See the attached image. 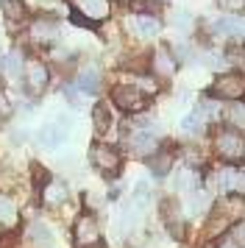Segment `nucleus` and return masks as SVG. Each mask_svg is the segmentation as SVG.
I'll return each instance as SVG.
<instances>
[{
  "label": "nucleus",
  "instance_id": "obj_24",
  "mask_svg": "<svg viewBox=\"0 0 245 248\" xmlns=\"http://www.w3.org/2000/svg\"><path fill=\"white\" fill-rule=\"evenodd\" d=\"M14 215H17L14 203H11L9 198H0V223H11V220H14Z\"/></svg>",
  "mask_w": 245,
  "mask_h": 248
},
{
  "label": "nucleus",
  "instance_id": "obj_13",
  "mask_svg": "<svg viewBox=\"0 0 245 248\" xmlns=\"http://www.w3.org/2000/svg\"><path fill=\"white\" fill-rule=\"evenodd\" d=\"M220 117L226 120L229 128H237V131H245V103L243 101H231L223 106Z\"/></svg>",
  "mask_w": 245,
  "mask_h": 248
},
{
  "label": "nucleus",
  "instance_id": "obj_12",
  "mask_svg": "<svg viewBox=\"0 0 245 248\" xmlns=\"http://www.w3.org/2000/svg\"><path fill=\"white\" fill-rule=\"evenodd\" d=\"M131 28L137 36H142V39H151V36H159L162 31V20L156 17V14H134L131 17Z\"/></svg>",
  "mask_w": 245,
  "mask_h": 248
},
{
  "label": "nucleus",
  "instance_id": "obj_27",
  "mask_svg": "<svg viewBox=\"0 0 245 248\" xmlns=\"http://www.w3.org/2000/svg\"><path fill=\"white\" fill-rule=\"evenodd\" d=\"M226 12H245V0H217Z\"/></svg>",
  "mask_w": 245,
  "mask_h": 248
},
{
  "label": "nucleus",
  "instance_id": "obj_6",
  "mask_svg": "<svg viewBox=\"0 0 245 248\" xmlns=\"http://www.w3.org/2000/svg\"><path fill=\"white\" fill-rule=\"evenodd\" d=\"M73 237H76L78 248H98L100 246V229L98 220L92 215H81L73 226Z\"/></svg>",
  "mask_w": 245,
  "mask_h": 248
},
{
  "label": "nucleus",
  "instance_id": "obj_15",
  "mask_svg": "<svg viewBox=\"0 0 245 248\" xmlns=\"http://www.w3.org/2000/svg\"><path fill=\"white\" fill-rule=\"evenodd\" d=\"M31 31L36 39H42V42H56V36H59V23H56L53 17H39V20H33Z\"/></svg>",
  "mask_w": 245,
  "mask_h": 248
},
{
  "label": "nucleus",
  "instance_id": "obj_10",
  "mask_svg": "<svg viewBox=\"0 0 245 248\" xmlns=\"http://www.w3.org/2000/svg\"><path fill=\"white\" fill-rule=\"evenodd\" d=\"M100 84H103V76L95 64H87V67L78 70V78H76V87L81 95H98L100 92Z\"/></svg>",
  "mask_w": 245,
  "mask_h": 248
},
{
  "label": "nucleus",
  "instance_id": "obj_28",
  "mask_svg": "<svg viewBox=\"0 0 245 248\" xmlns=\"http://www.w3.org/2000/svg\"><path fill=\"white\" fill-rule=\"evenodd\" d=\"M187 159L192 162V165H203V156H200L198 148H187Z\"/></svg>",
  "mask_w": 245,
  "mask_h": 248
},
{
  "label": "nucleus",
  "instance_id": "obj_14",
  "mask_svg": "<svg viewBox=\"0 0 245 248\" xmlns=\"http://www.w3.org/2000/svg\"><path fill=\"white\" fill-rule=\"evenodd\" d=\"M148 168H151V173H153L156 179L170 176V170H173V154L170 151H156L153 156H148Z\"/></svg>",
  "mask_w": 245,
  "mask_h": 248
},
{
  "label": "nucleus",
  "instance_id": "obj_1",
  "mask_svg": "<svg viewBox=\"0 0 245 248\" xmlns=\"http://www.w3.org/2000/svg\"><path fill=\"white\" fill-rule=\"evenodd\" d=\"M245 217V195L240 192H229L226 198L214 203L212 209V223H209V234H223L229 232L237 220Z\"/></svg>",
  "mask_w": 245,
  "mask_h": 248
},
{
  "label": "nucleus",
  "instance_id": "obj_23",
  "mask_svg": "<svg viewBox=\"0 0 245 248\" xmlns=\"http://www.w3.org/2000/svg\"><path fill=\"white\" fill-rule=\"evenodd\" d=\"M229 237H231V243L237 248H245V217L243 220H237V223L229 229Z\"/></svg>",
  "mask_w": 245,
  "mask_h": 248
},
{
  "label": "nucleus",
  "instance_id": "obj_25",
  "mask_svg": "<svg viewBox=\"0 0 245 248\" xmlns=\"http://www.w3.org/2000/svg\"><path fill=\"white\" fill-rule=\"evenodd\" d=\"M226 59H229L231 64H237V67H240V73H243V70H245V45L231 47V50L226 53Z\"/></svg>",
  "mask_w": 245,
  "mask_h": 248
},
{
  "label": "nucleus",
  "instance_id": "obj_2",
  "mask_svg": "<svg viewBox=\"0 0 245 248\" xmlns=\"http://www.w3.org/2000/svg\"><path fill=\"white\" fill-rule=\"evenodd\" d=\"M212 145H214V154L226 165H240V162H245V134L237 131V128H229V125L217 128L214 137H212Z\"/></svg>",
  "mask_w": 245,
  "mask_h": 248
},
{
  "label": "nucleus",
  "instance_id": "obj_19",
  "mask_svg": "<svg viewBox=\"0 0 245 248\" xmlns=\"http://www.w3.org/2000/svg\"><path fill=\"white\" fill-rule=\"evenodd\" d=\"M31 237H33V240H36L42 248H50V246H53V234H50V229H47L42 220H33V223H31Z\"/></svg>",
  "mask_w": 245,
  "mask_h": 248
},
{
  "label": "nucleus",
  "instance_id": "obj_9",
  "mask_svg": "<svg viewBox=\"0 0 245 248\" xmlns=\"http://www.w3.org/2000/svg\"><path fill=\"white\" fill-rule=\"evenodd\" d=\"M73 9H76L78 14H84V17H89L92 23H103L106 17H109L111 12V3L109 0H73Z\"/></svg>",
  "mask_w": 245,
  "mask_h": 248
},
{
  "label": "nucleus",
  "instance_id": "obj_16",
  "mask_svg": "<svg viewBox=\"0 0 245 248\" xmlns=\"http://www.w3.org/2000/svg\"><path fill=\"white\" fill-rule=\"evenodd\" d=\"M92 120H95V131H98V134L103 137V134H106V131L111 128V123H114V120H111V109H109V103L100 101L98 106L92 109Z\"/></svg>",
  "mask_w": 245,
  "mask_h": 248
},
{
  "label": "nucleus",
  "instance_id": "obj_29",
  "mask_svg": "<svg viewBox=\"0 0 245 248\" xmlns=\"http://www.w3.org/2000/svg\"><path fill=\"white\" fill-rule=\"evenodd\" d=\"M220 248H234V243H231V246H220Z\"/></svg>",
  "mask_w": 245,
  "mask_h": 248
},
{
  "label": "nucleus",
  "instance_id": "obj_18",
  "mask_svg": "<svg viewBox=\"0 0 245 248\" xmlns=\"http://www.w3.org/2000/svg\"><path fill=\"white\" fill-rule=\"evenodd\" d=\"M42 195H45V201L47 203H64L67 201V184L64 181H59V179H53L42 190Z\"/></svg>",
  "mask_w": 245,
  "mask_h": 248
},
{
  "label": "nucleus",
  "instance_id": "obj_17",
  "mask_svg": "<svg viewBox=\"0 0 245 248\" xmlns=\"http://www.w3.org/2000/svg\"><path fill=\"white\" fill-rule=\"evenodd\" d=\"M28 87L36 92H42L45 87H47V78H50V73H47V67L45 64H39V62H33V64H28Z\"/></svg>",
  "mask_w": 245,
  "mask_h": 248
},
{
  "label": "nucleus",
  "instance_id": "obj_21",
  "mask_svg": "<svg viewBox=\"0 0 245 248\" xmlns=\"http://www.w3.org/2000/svg\"><path fill=\"white\" fill-rule=\"evenodd\" d=\"M206 206H209V195H206V192L198 187V190L192 192V198H189V212H192V215H200Z\"/></svg>",
  "mask_w": 245,
  "mask_h": 248
},
{
  "label": "nucleus",
  "instance_id": "obj_5",
  "mask_svg": "<svg viewBox=\"0 0 245 248\" xmlns=\"http://www.w3.org/2000/svg\"><path fill=\"white\" fill-rule=\"evenodd\" d=\"M111 103L125 114H142L148 109V92H142L139 87H134V84H122V87H114L111 92Z\"/></svg>",
  "mask_w": 245,
  "mask_h": 248
},
{
  "label": "nucleus",
  "instance_id": "obj_11",
  "mask_svg": "<svg viewBox=\"0 0 245 248\" xmlns=\"http://www.w3.org/2000/svg\"><path fill=\"white\" fill-rule=\"evenodd\" d=\"M212 34L226 36V39H245V20L240 17H223L212 23Z\"/></svg>",
  "mask_w": 245,
  "mask_h": 248
},
{
  "label": "nucleus",
  "instance_id": "obj_4",
  "mask_svg": "<svg viewBox=\"0 0 245 248\" xmlns=\"http://www.w3.org/2000/svg\"><path fill=\"white\" fill-rule=\"evenodd\" d=\"M212 98L217 101H243L245 98V73L240 70H231V73H220L214 84H212Z\"/></svg>",
  "mask_w": 245,
  "mask_h": 248
},
{
  "label": "nucleus",
  "instance_id": "obj_8",
  "mask_svg": "<svg viewBox=\"0 0 245 248\" xmlns=\"http://www.w3.org/2000/svg\"><path fill=\"white\" fill-rule=\"evenodd\" d=\"M67 128H70V120H67V117H59L53 123H45L42 128H39L36 140H39L42 148H61V142H64L67 134H70Z\"/></svg>",
  "mask_w": 245,
  "mask_h": 248
},
{
  "label": "nucleus",
  "instance_id": "obj_20",
  "mask_svg": "<svg viewBox=\"0 0 245 248\" xmlns=\"http://www.w3.org/2000/svg\"><path fill=\"white\" fill-rule=\"evenodd\" d=\"M162 9V0H131L134 14H156Z\"/></svg>",
  "mask_w": 245,
  "mask_h": 248
},
{
  "label": "nucleus",
  "instance_id": "obj_26",
  "mask_svg": "<svg viewBox=\"0 0 245 248\" xmlns=\"http://www.w3.org/2000/svg\"><path fill=\"white\" fill-rule=\"evenodd\" d=\"M173 25L181 28V31H189V28H192V17H189L187 12H176L173 14Z\"/></svg>",
  "mask_w": 245,
  "mask_h": 248
},
{
  "label": "nucleus",
  "instance_id": "obj_3",
  "mask_svg": "<svg viewBox=\"0 0 245 248\" xmlns=\"http://www.w3.org/2000/svg\"><path fill=\"white\" fill-rule=\"evenodd\" d=\"M89 162H92V168L98 170L100 176H109V179L122 170V154L114 145H109V142H92Z\"/></svg>",
  "mask_w": 245,
  "mask_h": 248
},
{
  "label": "nucleus",
  "instance_id": "obj_22",
  "mask_svg": "<svg viewBox=\"0 0 245 248\" xmlns=\"http://www.w3.org/2000/svg\"><path fill=\"white\" fill-rule=\"evenodd\" d=\"M6 73H9L11 78H17L22 73V56L17 53V50H11L9 56H6Z\"/></svg>",
  "mask_w": 245,
  "mask_h": 248
},
{
  "label": "nucleus",
  "instance_id": "obj_7",
  "mask_svg": "<svg viewBox=\"0 0 245 248\" xmlns=\"http://www.w3.org/2000/svg\"><path fill=\"white\" fill-rule=\"evenodd\" d=\"M151 70H153V78L156 81H170L178 70V59L173 56V50L167 45H159L151 56Z\"/></svg>",
  "mask_w": 245,
  "mask_h": 248
}]
</instances>
